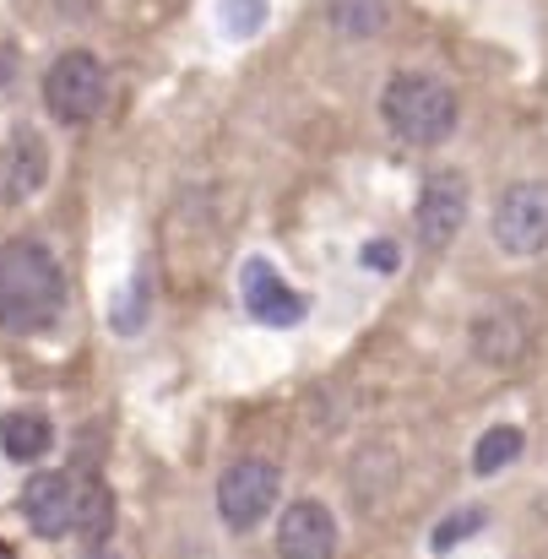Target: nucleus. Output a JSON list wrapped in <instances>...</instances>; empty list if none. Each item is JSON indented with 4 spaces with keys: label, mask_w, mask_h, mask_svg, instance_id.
<instances>
[{
    "label": "nucleus",
    "mask_w": 548,
    "mask_h": 559,
    "mask_svg": "<svg viewBox=\"0 0 548 559\" xmlns=\"http://www.w3.org/2000/svg\"><path fill=\"white\" fill-rule=\"evenodd\" d=\"M109 98V71L93 49H65L49 71H44V104L60 126H82L104 109Z\"/></svg>",
    "instance_id": "nucleus-3"
},
{
    "label": "nucleus",
    "mask_w": 548,
    "mask_h": 559,
    "mask_svg": "<svg viewBox=\"0 0 548 559\" xmlns=\"http://www.w3.org/2000/svg\"><path fill=\"white\" fill-rule=\"evenodd\" d=\"M522 445H527V435L516 429V424H495V429H484L478 435V445H473V473H500V467H511L516 456H522Z\"/></svg>",
    "instance_id": "nucleus-14"
},
{
    "label": "nucleus",
    "mask_w": 548,
    "mask_h": 559,
    "mask_svg": "<svg viewBox=\"0 0 548 559\" xmlns=\"http://www.w3.org/2000/svg\"><path fill=\"white\" fill-rule=\"evenodd\" d=\"M365 261H369V266H385V272H391V266H396V250H391V239H374V245L365 250Z\"/></svg>",
    "instance_id": "nucleus-18"
},
{
    "label": "nucleus",
    "mask_w": 548,
    "mask_h": 559,
    "mask_svg": "<svg viewBox=\"0 0 548 559\" xmlns=\"http://www.w3.org/2000/svg\"><path fill=\"white\" fill-rule=\"evenodd\" d=\"M484 527V511L478 506H467V511H456V516H445L440 527H434V549H456L467 533H478Z\"/></svg>",
    "instance_id": "nucleus-16"
},
{
    "label": "nucleus",
    "mask_w": 548,
    "mask_h": 559,
    "mask_svg": "<svg viewBox=\"0 0 548 559\" xmlns=\"http://www.w3.org/2000/svg\"><path fill=\"white\" fill-rule=\"evenodd\" d=\"M109 527H115V495L93 478V484H82V495H76V533H82V544H104Z\"/></svg>",
    "instance_id": "nucleus-15"
},
{
    "label": "nucleus",
    "mask_w": 548,
    "mask_h": 559,
    "mask_svg": "<svg viewBox=\"0 0 548 559\" xmlns=\"http://www.w3.org/2000/svg\"><path fill=\"white\" fill-rule=\"evenodd\" d=\"M245 310H250L255 321H266V326H294V321L305 316V299H299L266 261H250V266H245Z\"/></svg>",
    "instance_id": "nucleus-10"
},
{
    "label": "nucleus",
    "mask_w": 548,
    "mask_h": 559,
    "mask_svg": "<svg viewBox=\"0 0 548 559\" xmlns=\"http://www.w3.org/2000/svg\"><path fill=\"white\" fill-rule=\"evenodd\" d=\"M391 16V0H326V22L343 38H374Z\"/></svg>",
    "instance_id": "nucleus-13"
},
{
    "label": "nucleus",
    "mask_w": 548,
    "mask_h": 559,
    "mask_svg": "<svg viewBox=\"0 0 548 559\" xmlns=\"http://www.w3.org/2000/svg\"><path fill=\"white\" fill-rule=\"evenodd\" d=\"M495 245L505 255L548 250V180H522L495 201Z\"/></svg>",
    "instance_id": "nucleus-5"
},
{
    "label": "nucleus",
    "mask_w": 548,
    "mask_h": 559,
    "mask_svg": "<svg viewBox=\"0 0 548 559\" xmlns=\"http://www.w3.org/2000/svg\"><path fill=\"white\" fill-rule=\"evenodd\" d=\"M65 305V277L38 239L0 245V326L5 332H44Z\"/></svg>",
    "instance_id": "nucleus-1"
},
{
    "label": "nucleus",
    "mask_w": 548,
    "mask_h": 559,
    "mask_svg": "<svg viewBox=\"0 0 548 559\" xmlns=\"http://www.w3.org/2000/svg\"><path fill=\"white\" fill-rule=\"evenodd\" d=\"M527 343L533 337H527V321L516 310H489L473 321V354L484 365H516L527 354Z\"/></svg>",
    "instance_id": "nucleus-11"
},
{
    "label": "nucleus",
    "mask_w": 548,
    "mask_h": 559,
    "mask_svg": "<svg viewBox=\"0 0 548 559\" xmlns=\"http://www.w3.org/2000/svg\"><path fill=\"white\" fill-rule=\"evenodd\" d=\"M0 445H5V456H11V462H44V451L55 445V429H49V418H44V413L16 407V413H5V418H0Z\"/></svg>",
    "instance_id": "nucleus-12"
},
{
    "label": "nucleus",
    "mask_w": 548,
    "mask_h": 559,
    "mask_svg": "<svg viewBox=\"0 0 548 559\" xmlns=\"http://www.w3.org/2000/svg\"><path fill=\"white\" fill-rule=\"evenodd\" d=\"M467 223V180L456 169H440L429 175L424 190H418V212H413V228L429 250H445Z\"/></svg>",
    "instance_id": "nucleus-6"
},
{
    "label": "nucleus",
    "mask_w": 548,
    "mask_h": 559,
    "mask_svg": "<svg viewBox=\"0 0 548 559\" xmlns=\"http://www.w3.org/2000/svg\"><path fill=\"white\" fill-rule=\"evenodd\" d=\"M223 11H228V27L234 33H255L261 16H266V0H223Z\"/></svg>",
    "instance_id": "nucleus-17"
},
{
    "label": "nucleus",
    "mask_w": 548,
    "mask_h": 559,
    "mask_svg": "<svg viewBox=\"0 0 548 559\" xmlns=\"http://www.w3.org/2000/svg\"><path fill=\"white\" fill-rule=\"evenodd\" d=\"M277 489H283L277 462H266V456H239V462H228L223 478H217V516H223L234 533H250V527L266 522V511L277 506Z\"/></svg>",
    "instance_id": "nucleus-4"
},
{
    "label": "nucleus",
    "mask_w": 548,
    "mask_h": 559,
    "mask_svg": "<svg viewBox=\"0 0 548 559\" xmlns=\"http://www.w3.org/2000/svg\"><path fill=\"white\" fill-rule=\"evenodd\" d=\"M380 115H385V126H391L402 142H413V147H440V142L456 131L462 104H456V93H451L440 76L402 71V76H391V87L380 93Z\"/></svg>",
    "instance_id": "nucleus-2"
},
{
    "label": "nucleus",
    "mask_w": 548,
    "mask_h": 559,
    "mask_svg": "<svg viewBox=\"0 0 548 559\" xmlns=\"http://www.w3.org/2000/svg\"><path fill=\"white\" fill-rule=\"evenodd\" d=\"M22 516L38 538H60L76 527V484L65 473H38L22 489Z\"/></svg>",
    "instance_id": "nucleus-8"
},
{
    "label": "nucleus",
    "mask_w": 548,
    "mask_h": 559,
    "mask_svg": "<svg viewBox=\"0 0 548 559\" xmlns=\"http://www.w3.org/2000/svg\"><path fill=\"white\" fill-rule=\"evenodd\" d=\"M87 559H115V555H104V549H98V555H87Z\"/></svg>",
    "instance_id": "nucleus-20"
},
{
    "label": "nucleus",
    "mask_w": 548,
    "mask_h": 559,
    "mask_svg": "<svg viewBox=\"0 0 548 559\" xmlns=\"http://www.w3.org/2000/svg\"><path fill=\"white\" fill-rule=\"evenodd\" d=\"M49 180V147L38 131H11L0 147V201H27Z\"/></svg>",
    "instance_id": "nucleus-9"
},
{
    "label": "nucleus",
    "mask_w": 548,
    "mask_h": 559,
    "mask_svg": "<svg viewBox=\"0 0 548 559\" xmlns=\"http://www.w3.org/2000/svg\"><path fill=\"white\" fill-rule=\"evenodd\" d=\"M277 555L283 559H332L337 555V522L321 500H299L277 522Z\"/></svg>",
    "instance_id": "nucleus-7"
},
{
    "label": "nucleus",
    "mask_w": 548,
    "mask_h": 559,
    "mask_svg": "<svg viewBox=\"0 0 548 559\" xmlns=\"http://www.w3.org/2000/svg\"><path fill=\"white\" fill-rule=\"evenodd\" d=\"M11 82H16V49H11V44H0V93H5Z\"/></svg>",
    "instance_id": "nucleus-19"
}]
</instances>
